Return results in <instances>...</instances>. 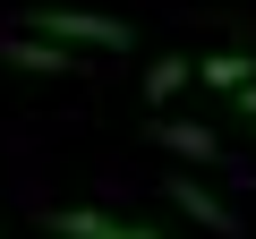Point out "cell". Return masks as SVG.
Listing matches in <instances>:
<instances>
[{
  "label": "cell",
  "instance_id": "7a4b0ae2",
  "mask_svg": "<svg viewBox=\"0 0 256 239\" xmlns=\"http://www.w3.org/2000/svg\"><path fill=\"white\" fill-rule=\"evenodd\" d=\"M52 230H60V239H171V230H154V222H128V214H102V205H60Z\"/></svg>",
  "mask_w": 256,
  "mask_h": 239
},
{
  "label": "cell",
  "instance_id": "3957f363",
  "mask_svg": "<svg viewBox=\"0 0 256 239\" xmlns=\"http://www.w3.org/2000/svg\"><path fill=\"white\" fill-rule=\"evenodd\" d=\"M162 196H171V205H180L188 222H205V230H222V239L239 230V214H230V205H222V196H214L205 180H188V171H171V180H162Z\"/></svg>",
  "mask_w": 256,
  "mask_h": 239
},
{
  "label": "cell",
  "instance_id": "ba28073f",
  "mask_svg": "<svg viewBox=\"0 0 256 239\" xmlns=\"http://www.w3.org/2000/svg\"><path fill=\"white\" fill-rule=\"evenodd\" d=\"M248 196H256V180H248Z\"/></svg>",
  "mask_w": 256,
  "mask_h": 239
},
{
  "label": "cell",
  "instance_id": "8992f818",
  "mask_svg": "<svg viewBox=\"0 0 256 239\" xmlns=\"http://www.w3.org/2000/svg\"><path fill=\"white\" fill-rule=\"evenodd\" d=\"M171 154H188V162H214L222 146H214V128H196V120H162V128H154Z\"/></svg>",
  "mask_w": 256,
  "mask_h": 239
},
{
  "label": "cell",
  "instance_id": "52a82bcc",
  "mask_svg": "<svg viewBox=\"0 0 256 239\" xmlns=\"http://www.w3.org/2000/svg\"><path fill=\"white\" fill-rule=\"evenodd\" d=\"M180 86H196V60H154L146 68V102H171Z\"/></svg>",
  "mask_w": 256,
  "mask_h": 239
},
{
  "label": "cell",
  "instance_id": "6da1fadb",
  "mask_svg": "<svg viewBox=\"0 0 256 239\" xmlns=\"http://www.w3.org/2000/svg\"><path fill=\"white\" fill-rule=\"evenodd\" d=\"M34 26H43L60 52H128V43H137L120 18H94V9H43Z\"/></svg>",
  "mask_w": 256,
  "mask_h": 239
},
{
  "label": "cell",
  "instance_id": "277c9868",
  "mask_svg": "<svg viewBox=\"0 0 256 239\" xmlns=\"http://www.w3.org/2000/svg\"><path fill=\"white\" fill-rule=\"evenodd\" d=\"M0 60H18V68H34V77H68V68H77V52H60L52 34H9Z\"/></svg>",
  "mask_w": 256,
  "mask_h": 239
},
{
  "label": "cell",
  "instance_id": "5b68a950",
  "mask_svg": "<svg viewBox=\"0 0 256 239\" xmlns=\"http://www.w3.org/2000/svg\"><path fill=\"white\" fill-rule=\"evenodd\" d=\"M196 77H205V86H222V94H239V86H256V60H248V52H205V60H196Z\"/></svg>",
  "mask_w": 256,
  "mask_h": 239
}]
</instances>
